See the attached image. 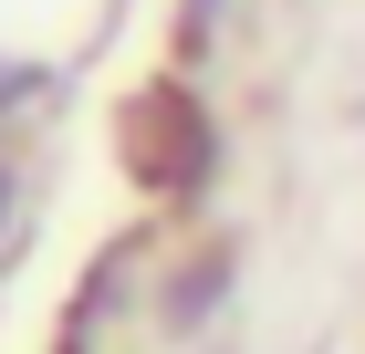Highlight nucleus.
<instances>
[{
	"label": "nucleus",
	"mask_w": 365,
	"mask_h": 354,
	"mask_svg": "<svg viewBox=\"0 0 365 354\" xmlns=\"http://www.w3.org/2000/svg\"><path fill=\"white\" fill-rule=\"evenodd\" d=\"M209 11H220V0H188V21H209Z\"/></svg>",
	"instance_id": "nucleus-1"
}]
</instances>
